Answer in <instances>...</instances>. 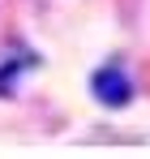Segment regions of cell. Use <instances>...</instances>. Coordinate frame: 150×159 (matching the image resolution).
Masks as SVG:
<instances>
[{"label": "cell", "instance_id": "obj_1", "mask_svg": "<svg viewBox=\"0 0 150 159\" xmlns=\"http://www.w3.org/2000/svg\"><path fill=\"white\" fill-rule=\"evenodd\" d=\"M90 95L103 107H129L133 103V82H129V73L120 65H99L90 73Z\"/></svg>", "mask_w": 150, "mask_h": 159}]
</instances>
